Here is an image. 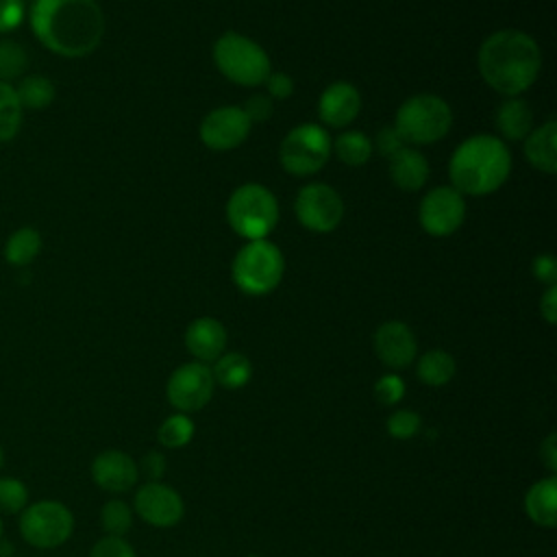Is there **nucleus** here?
Returning a JSON list of instances; mask_svg holds the SVG:
<instances>
[{"mask_svg":"<svg viewBox=\"0 0 557 557\" xmlns=\"http://www.w3.org/2000/svg\"><path fill=\"white\" fill-rule=\"evenodd\" d=\"M453 124L448 102L435 94H416L407 98L394 120V128L405 144L422 146L442 139Z\"/></svg>","mask_w":557,"mask_h":557,"instance_id":"4","label":"nucleus"},{"mask_svg":"<svg viewBox=\"0 0 557 557\" xmlns=\"http://www.w3.org/2000/svg\"><path fill=\"white\" fill-rule=\"evenodd\" d=\"M4 468V450H2V446H0V470Z\"/></svg>","mask_w":557,"mask_h":557,"instance_id":"44","label":"nucleus"},{"mask_svg":"<svg viewBox=\"0 0 557 557\" xmlns=\"http://www.w3.org/2000/svg\"><path fill=\"white\" fill-rule=\"evenodd\" d=\"M524 509L537 527L553 529L557 524V479H540L524 496Z\"/></svg>","mask_w":557,"mask_h":557,"instance_id":"21","label":"nucleus"},{"mask_svg":"<svg viewBox=\"0 0 557 557\" xmlns=\"http://www.w3.org/2000/svg\"><path fill=\"white\" fill-rule=\"evenodd\" d=\"M28 505V487L17 476H0V513H22Z\"/></svg>","mask_w":557,"mask_h":557,"instance_id":"32","label":"nucleus"},{"mask_svg":"<svg viewBox=\"0 0 557 557\" xmlns=\"http://www.w3.org/2000/svg\"><path fill=\"white\" fill-rule=\"evenodd\" d=\"M374 396L381 405H396L405 396V381L398 374H383L374 383Z\"/></svg>","mask_w":557,"mask_h":557,"instance_id":"34","label":"nucleus"},{"mask_svg":"<svg viewBox=\"0 0 557 557\" xmlns=\"http://www.w3.org/2000/svg\"><path fill=\"white\" fill-rule=\"evenodd\" d=\"M511 172V154L500 137L474 135L463 139L450 161L448 176L450 187L461 196H485L496 191Z\"/></svg>","mask_w":557,"mask_h":557,"instance_id":"3","label":"nucleus"},{"mask_svg":"<svg viewBox=\"0 0 557 557\" xmlns=\"http://www.w3.org/2000/svg\"><path fill=\"white\" fill-rule=\"evenodd\" d=\"M331 157V137L320 124H298L281 141L278 161L294 176L320 172Z\"/></svg>","mask_w":557,"mask_h":557,"instance_id":"9","label":"nucleus"},{"mask_svg":"<svg viewBox=\"0 0 557 557\" xmlns=\"http://www.w3.org/2000/svg\"><path fill=\"white\" fill-rule=\"evenodd\" d=\"M389 178L396 187L405 191L420 189L429 178L426 157L411 146H403L389 157Z\"/></svg>","mask_w":557,"mask_h":557,"instance_id":"19","label":"nucleus"},{"mask_svg":"<svg viewBox=\"0 0 557 557\" xmlns=\"http://www.w3.org/2000/svg\"><path fill=\"white\" fill-rule=\"evenodd\" d=\"M135 511L139 518L152 527H174L183 518V498L176 490L150 481L141 485L135 494Z\"/></svg>","mask_w":557,"mask_h":557,"instance_id":"14","label":"nucleus"},{"mask_svg":"<svg viewBox=\"0 0 557 557\" xmlns=\"http://www.w3.org/2000/svg\"><path fill=\"white\" fill-rule=\"evenodd\" d=\"M420 416L411 409H398L387 418V433L394 440H409L420 431Z\"/></svg>","mask_w":557,"mask_h":557,"instance_id":"33","label":"nucleus"},{"mask_svg":"<svg viewBox=\"0 0 557 557\" xmlns=\"http://www.w3.org/2000/svg\"><path fill=\"white\" fill-rule=\"evenodd\" d=\"M2 531H4V524H2V518H0V540H2Z\"/></svg>","mask_w":557,"mask_h":557,"instance_id":"45","label":"nucleus"},{"mask_svg":"<svg viewBox=\"0 0 557 557\" xmlns=\"http://www.w3.org/2000/svg\"><path fill=\"white\" fill-rule=\"evenodd\" d=\"M41 246H44V239L37 228L20 226L17 231H13L7 237L2 255H4L7 263H11L15 268H24L37 259V255L41 252Z\"/></svg>","mask_w":557,"mask_h":557,"instance_id":"23","label":"nucleus"},{"mask_svg":"<svg viewBox=\"0 0 557 557\" xmlns=\"http://www.w3.org/2000/svg\"><path fill=\"white\" fill-rule=\"evenodd\" d=\"M213 61L218 70L235 85L257 87L263 85L270 70L268 52L246 35L224 33L213 44Z\"/></svg>","mask_w":557,"mask_h":557,"instance_id":"7","label":"nucleus"},{"mask_svg":"<svg viewBox=\"0 0 557 557\" xmlns=\"http://www.w3.org/2000/svg\"><path fill=\"white\" fill-rule=\"evenodd\" d=\"M213 387H215V381H213L211 368L207 363L191 361V363L178 366L170 374L165 394L172 407H176L181 413H189V411L202 409L211 400Z\"/></svg>","mask_w":557,"mask_h":557,"instance_id":"11","label":"nucleus"},{"mask_svg":"<svg viewBox=\"0 0 557 557\" xmlns=\"http://www.w3.org/2000/svg\"><path fill=\"white\" fill-rule=\"evenodd\" d=\"M226 220L239 237L265 239L278 222V202L268 187L244 183L226 202Z\"/></svg>","mask_w":557,"mask_h":557,"instance_id":"6","label":"nucleus"},{"mask_svg":"<svg viewBox=\"0 0 557 557\" xmlns=\"http://www.w3.org/2000/svg\"><path fill=\"white\" fill-rule=\"evenodd\" d=\"M466 218V200L463 196L448 185L431 189L418 209V220L422 228L433 237L453 235Z\"/></svg>","mask_w":557,"mask_h":557,"instance_id":"12","label":"nucleus"},{"mask_svg":"<svg viewBox=\"0 0 557 557\" xmlns=\"http://www.w3.org/2000/svg\"><path fill=\"white\" fill-rule=\"evenodd\" d=\"M89 557H137V555H135L133 546L124 537L104 535L102 540H98L91 546Z\"/></svg>","mask_w":557,"mask_h":557,"instance_id":"35","label":"nucleus"},{"mask_svg":"<svg viewBox=\"0 0 557 557\" xmlns=\"http://www.w3.org/2000/svg\"><path fill=\"white\" fill-rule=\"evenodd\" d=\"M141 468H144V472H146L148 479L159 481V479L163 476V472H165V457H163L161 453H157V450H150V453L144 457Z\"/></svg>","mask_w":557,"mask_h":557,"instance_id":"41","label":"nucleus"},{"mask_svg":"<svg viewBox=\"0 0 557 557\" xmlns=\"http://www.w3.org/2000/svg\"><path fill=\"white\" fill-rule=\"evenodd\" d=\"M403 146H407V144L400 139V135L396 133L394 126H383V128L376 133L374 141H372V150H376L381 157H387V159H389L394 152H398Z\"/></svg>","mask_w":557,"mask_h":557,"instance_id":"38","label":"nucleus"},{"mask_svg":"<svg viewBox=\"0 0 557 557\" xmlns=\"http://www.w3.org/2000/svg\"><path fill=\"white\" fill-rule=\"evenodd\" d=\"M28 65L26 50L17 41H0V81L11 83L13 78H22Z\"/></svg>","mask_w":557,"mask_h":557,"instance_id":"31","label":"nucleus"},{"mask_svg":"<svg viewBox=\"0 0 557 557\" xmlns=\"http://www.w3.org/2000/svg\"><path fill=\"white\" fill-rule=\"evenodd\" d=\"M263 85L268 89V96L274 100H285L294 91V81L287 72H270L268 78L263 81Z\"/></svg>","mask_w":557,"mask_h":557,"instance_id":"39","label":"nucleus"},{"mask_svg":"<svg viewBox=\"0 0 557 557\" xmlns=\"http://www.w3.org/2000/svg\"><path fill=\"white\" fill-rule=\"evenodd\" d=\"M185 346L200 363L215 361L226 348V329L215 318H196L185 331Z\"/></svg>","mask_w":557,"mask_h":557,"instance_id":"18","label":"nucleus"},{"mask_svg":"<svg viewBox=\"0 0 557 557\" xmlns=\"http://www.w3.org/2000/svg\"><path fill=\"white\" fill-rule=\"evenodd\" d=\"M252 122L246 117L242 107L228 104L209 111L200 124V139L215 152L237 148L250 133Z\"/></svg>","mask_w":557,"mask_h":557,"instance_id":"13","label":"nucleus"},{"mask_svg":"<svg viewBox=\"0 0 557 557\" xmlns=\"http://www.w3.org/2000/svg\"><path fill=\"white\" fill-rule=\"evenodd\" d=\"M26 17L24 0H0V33L15 30Z\"/></svg>","mask_w":557,"mask_h":557,"instance_id":"36","label":"nucleus"},{"mask_svg":"<svg viewBox=\"0 0 557 557\" xmlns=\"http://www.w3.org/2000/svg\"><path fill=\"white\" fill-rule=\"evenodd\" d=\"M100 524L107 535L124 537L133 524V513L124 500H109L100 509Z\"/></svg>","mask_w":557,"mask_h":557,"instance_id":"30","label":"nucleus"},{"mask_svg":"<svg viewBox=\"0 0 557 557\" xmlns=\"http://www.w3.org/2000/svg\"><path fill=\"white\" fill-rule=\"evenodd\" d=\"M496 128L505 139H524L533 131L531 107L520 98H507L496 111Z\"/></svg>","mask_w":557,"mask_h":557,"instance_id":"22","label":"nucleus"},{"mask_svg":"<svg viewBox=\"0 0 557 557\" xmlns=\"http://www.w3.org/2000/svg\"><path fill=\"white\" fill-rule=\"evenodd\" d=\"M531 272L546 285H557V261L553 255H537L531 263Z\"/></svg>","mask_w":557,"mask_h":557,"instance_id":"40","label":"nucleus"},{"mask_svg":"<svg viewBox=\"0 0 557 557\" xmlns=\"http://www.w3.org/2000/svg\"><path fill=\"white\" fill-rule=\"evenodd\" d=\"M294 211L305 228L313 233H331L344 218V202L333 187L309 183L298 191Z\"/></svg>","mask_w":557,"mask_h":557,"instance_id":"10","label":"nucleus"},{"mask_svg":"<svg viewBox=\"0 0 557 557\" xmlns=\"http://www.w3.org/2000/svg\"><path fill=\"white\" fill-rule=\"evenodd\" d=\"M455 370H457V366H455L453 355L442 348H435V350L424 352L418 359L416 374L422 383H426L431 387H442L455 376Z\"/></svg>","mask_w":557,"mask_h":557,"instance_id":"25","label":"nucleus"},{"mask_svg":"<svg viewBox=\"0 0 557 557\" xmlns=\"http://www.w3.org/2000/svg\"><path fill=\"white\" fill-rule=\"evenodd\" d=\"M15 87V94L20 98V104L24 109H46L54 96H57V89H54V83L48 78V76H41V74H28V76H22Z\"/></svg>","mask_w":557,"mask_h":557,"instance_id":"26","label":"nucleus"},{"mask_svg":"<svg viewBox=\"0 0 557 557\" xmlns=\"http://www.w3.org/2000/svg\"><path fill=\"white\" fill-rule=\"evenodd\" d=\"M17 529L26 544L44 550L57 548L72 537L74 513L61 500H37L22 509Z\"/></svg>","mask_w":557,"mask_h":557,"instance_id":"8","label":"nucleus"},{"mask_svg":"<svg viewBox=\"0 0 557 557\" xmlns=\"http://www.w3.org/2000/svg\"><path fill=\"white\" fill-rule=\"evenodd\" d=\"M527 161L546 174L557 172V122L548 120L524 137Z\"/></svg>","mask_w":557,"mask_h":557,"instance_id":"20","label":"nucleus"},{"mask_svg":"<svg viewBox=\"0 0 557 557\" xmlns=\"http://www.w3.org/2000/svg\"><path fill=\"white\" fill-rule=\"evenodd\" d=\"M333 150L342 163L350 168H359L372 157V141L359 131H344L333 141Z\"/></svg>","mask_w":557,"mask_h":557,"instance_id":"28","label":"nucleus"},{"mask_svg":"<svg viewBox=\"0 0 557 557\" xmlns=\"http://www.w3.org/2000/svg\"><path fill=\"white\" fill-rule=\"evenodd\" d=\"M194 431L196 426L187 413H172L161 422L157 437L165 448H181L191 442Z\"/></svg>","mask_w":557,"mask_h":557,"instance_id":"29","label":"nucleus"},{"mask_svg":"<svg viewBox=\"0 0 557 557\" xmlns=\"http://www.w3.org/2000/svg\"><path fill=\"white\" fill-rule=\"evenodd\" d=\"M361 109V96L355 85L346 81L331 83L318 102L320 120L331 128H344L348 126Z\"/></svg>","mask_w":557,"mask_h":557,"instance_id":"17","label":"nucleus"},{"mask_svg":"<svg viewBox=\"0 0 557 557\" xmlns=\"http://www.w3.org/2000/svg\"><path fill=\"white\" fill-rule=\"evenodd\" d=\"M24 107L11 83L0 81V141H11L22 126Z\"/></svg>","mask_w":557,"mask_h":557,"instance_id":"27","label":"nucleus"},{"mask_svg":"<svg viewBox=\"0 0 557 557\" xmlns=\"http://www.w3.org/2000/svg\"><path fill=\"white\" fill-rule=\"evenodd\" d=\"M211 374L218 385H222L226 389H239L250 381L252 363L242 352H226L215 359Z\"/></svg>","mask_w":557,"mask_h":557,"instance_id":"24","label":"nucleus"},{"mask_svg":"<svg viewBox=\"0 0 557 557\" xmlns=\"http://www.w3.org/2000/svg\"><path fill=\"white\" fill-rule=\"evenodd\" d=\"M540 313L548 324H555L557 320V285H548L540 300Z\"/></svg>","mask_w":557,"mask_h":557,"instance_id":"42","label":"nucleus"},{"mask_svg":"<svg viewBox=\"0 0 557 557\" xmlns=\"http://www.w3.org/2000/svg\"><path fill=\"white\" fill-rule=\"evenodd\" d=\"M374 350L385 366L398 370V368H407L416 359L418 344H416L413 331L405 322L389 320L376 329Z\"/></svg>","mask_w":557,"mask_h":557,"instance_id":"16","label":"nucleus"},{"mask_svg":"<svg viewBox=\"0 0 557 557\" xmlns=\"http://www.w3.org/2000/svg\"><path fill=\"white\" fill-rule=\"evenodd\" d=\"M248 557H257V555H248Z\"/></svg>","mask_w":557,"mask_h":557,"instance_id":"46","label":"nucleus"},{"mask_svg":"<svg viewBox=\"0 0 557 557\" xmlns=\"http://www.w3.org/2000/svg\"><path fill=\"white\" fill-rule=\"evenodd\" d=\"M28 24L44 48L65 59L91 54L104 35V13L96 0H33Z\"/></svg>","mask_w":557,"mask_h":557,"instance_id":"1","label":"nucleus"},{"mask_svg":"<svg viewBox=\"0 0 557 557\" xmlns=\"http://www.w3.org/2000/svg\"><path fill=\"white\" fill-rule=\"evenodd\" d=\"M542 70L535 39L522 30L505 28L490 35L479 48V72L498 94L516 98L527 91Z\"/></svg>","mask_w":557,"mask_h":557,"instance_id":"2","label":"nucleus"},{"mask_svg":"<svg viewBox=\"0 0 557 557\" xmlns=\"http://www.w3.org/2000/svg\"><path fill=\"white\" fill-rule=\"evenodd\" d=\"M540 457L544 466L555 472L557 470V444H555V433H550L542 444H540Z\"/></svg>","mask_w":557,"mask_h":557,"instance_id":"43","label":"nucleus"},{"mask_svg":"<svg viewBox=\"0 0 557 557\" xmlns=\"http://www.w3.org/2000/svg\"><path fill=\"white\" fill-rule=\"evenodd\" d=\"M139 468L131 455L117 448H109L96 455L91 461V479L104 492H126L137 483Z\"/></svg>","mask_w":557,"mask_h":557,"instance_id":"15","label":"nucleus"},{"mask_svg":"<svg viewBox=\"0 0 557 557\" xmlns=\"http://www.w3.org/2000/svg\"><path fill=\"white\" fill-rule=\"evenodd\" d=\"M233 281L250 296H265L274 292L285 272V259L276 244L268 239H250L233 259Z\"/></svg>","mask_w":557,"mask_h":557,"instance_id":"5","label":"nucleus"},{"mask_svg":"<svg viewBox=\"0 0 557 557\" xmlns=\"http://www.w3.org/2000/svg\"><path fill=\"white\" fill-rule=\"evenodd\" d=\"M244 113L250 122H265L270 120L272 111H274V104H272V98L268 94H252L246 102H244Z\"/></svg>","mask_w":557,"mask_h":557,"instance_id":"37","label":"nucleus"}]
</instances>
